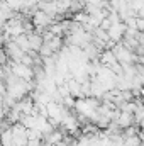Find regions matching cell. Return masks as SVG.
<instances>
[{
	"label": "cell",
	"instance_id": "obj_1",
	"mask_svg": "<svg viewBox=\"0 0 144 146\" xmlns=\"http://www.w3.org/2000/svg\"><path fill=\"white\" fill-rule=\"evenodd\" d=\"M115 122L119 124V127H129V126H132V114L131 112H124V110H120L119 112V117L115 119Z\"/></svg>",
	"mask_w": 144,
	"mask_h": 146
}]
</instances>
